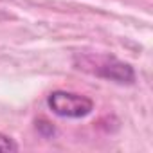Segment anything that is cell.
I'll list each match as a JSON object with an SVG mask.
<instances>
[{
  "label": "cell",
  "mask_w": 153,
  "mask_h": 153,
  "mask_svg": "<svg viewBox=\"0 0 153 153\" xmlns=\"http://www.w3.org/2000/svg\"><path fill=\"white\" fill-rule=\"evenodd\" d=\"M81 63H83V68L94 67V68H88V70L97 74L99 78H105V79H110V81H115V83H121V85H130V83L135 81V70L131 68V65H128L124 61H119L115 58L103 56V58H96L94 65L87 63V61H81Z\"/></svg>",
  "instance_id": "7a4b0ae2"
},
{
  "label": "cell",
  "mask_w": 153,
  "mask_h": 153,
  "mask_svg": "<svg viewBox=\"0 0 153 153\" xmlns=\"http://www.w3.org/2000/svg\"><path fill=\"white\" fill-rule=\"evenodd\" d=\"M16 149H18L16 142L9 135H4L2 131H0V151H2V153H9V151H16Z\"/></svg>",
  "instance_id": "3957f363"
},
{
  "label": "cell",
  "mask_w": 153,
  "mask_h": 153,
  "mask_svg": "<svg viewBox=\"0 0 153 153\" xmlns=\"http://www.w3.org/2000/svg\"><path fill=\"white\" fill-rule=\"evenodd\" d=\"M36 128H38V130H40V131H42V133H43L45 137H51V135H54V133H56L54 126H52L51 123H47V121H40Z\"/></svg>",
  "instance_id": "277c9868"
},
{
  "label": "cell",
  "mask_w": 153,
  "mask_h": 153,
  "mask_svg": "<svg viewBox=\"0 0 153 153\" xmlns=\"http://www.w3.org/2000/svg\"><path fill=\"white\" fill-rule=\"evenodd\" d=\"M47 105L52 110V114L67 119H81L94 110V101L90 97L65 90L52 92L47 97Z\"/></svg>",
  "instance_id": "6da1fadb"
}]
</instances>
